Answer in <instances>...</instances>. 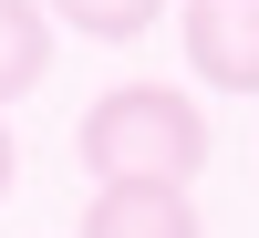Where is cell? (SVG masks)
<instances>
[{
  "mask_svg": "<svg viewBox=\"0 0 259 238\" xmlns=\"http://www.w3.org/2000/svg\"><path fill=\"white\" fill-rule=\"evenodd\" d=\"M83 238H207V228H197V197H187V186L114 176V186H94V207H83Z\"/></svg>",
  "mask_w": 259,
  "mask_h": 238,
  "instance_id": "3",
  "label": "cell"
},
{
  "mask_svg": "<svg viewBox=\"0 0 259 238\" xmlns=\"http://www.w3.org/2000/svg\"><path fill=\"white\" fill-rule=\"evenodd\" d=\"M52 73V11L41 0H0V114Z\"/></svg>",
  "mask_w": 259,
  "mask_h": 238,
  "instance_id": "4",
  "label": "cell"
},
{
  "mask_svg": "<svg viewBox=\"0 0 259 238\" xmlns=\"http://www.w3.org/2000/svg\"><path fill=\"white\" fill-rule=\"evenodd\" d=\"M41 11H52L62 31H83V41H135V31L166 21V0H41Z\"/></svg>",
  "mask_w": 259,
  "mask_h": 238,
  "instance_id": "5",
  "label": "cell"
},
{
  "mask_svg": "<svg viewBox=\"0 0 259 238\" xmlns=\"http://www.w3.org/2000/svg\"><path fill=\"white\" fill-rule=\"evenodd\" d=\"M73 156L94 166V186H114V176L197 186L207 156H218V135H207V114H197V93H187V83H114V93H94Z\"/></svg>",
  "mask_w": 259,
  "mask_h": 238,
  "instance_id": "1",
  "label": "cell"
},
{
  "mask_svg": "<svg viewBox=\"0 0 259 238\" xmlns=\"http://www.w3.org/2000/svg\"><path fill=\"white\" fill-rule=\"evenodd\" d=\"M187 73L207 93H259V0H187Z\"/></svg>",
  "mask_w": 259,
  "mask_h": 238,
  "instance_id": "2",
  "label": "cell"
},
{
  "mask_svg": "<svg viewBox=\"0 0 259 238\" xmlns=\"http://www.w3.org/2000/svg\"><path fill=\"white\" fill-rule=\"evenodd\" d=\"M11 176H21V145H11V124H0V197H11Z\"/></svg>",
  "mask_w": 259,
  "mask_h": 238,
  "instance_id": "6",
  "label": "cell"
}]
</instances>
